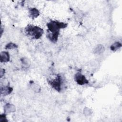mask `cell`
<instances>
[{"label": "cell", "instance_id": "6da1fadb", "mask_svg": "<svg viewBox=\"0 0 122 122\" xmlns=\"http://www.w3.org/2000/svg\"><path fill=\"white\" fill-rule=\"evenodd\" d=\"M67 24L58 21H51L47 24L48 31V37L52 42H56L59 35L60 30L64 29L67 26Z\"/></svg>", "mask_w": 122, "mask_h": 122}, {"label": "cell", "instance_id": "2e32d148", "mask_svg": "<svg viewBox=\"0 0 122 122\" xmlns=\"http://www.w3.org/2000/svg\"><path fill=\"white\" fill-rule=\"evenodd\" d=\"M4 73H5V70L2 69V68H1L0 70V78H2L3 77V76L4 74Z\"/></svg>", "mask_w": 122, "mask_h": 122}, {"label": "cell", "instance_id": "5b68a950", "mask_svg": "<svg viewBox=\"0 0 122 122\" xmlns=\"http://www.w3.org/2000/svg\"><path fill=\"white\" fill-rule=\"evenodd\" d=\"M10 57L7 51H2L0 54V61L1 62H7L10 61Z\"/></svg>", "mask_w": 122, "mask_h": 122}, {"label": "cell", "instance_id": "ba28073f", "mask_svg": "<svg viewBox=\"0 0 122 122\" xmlns=\"http://www.w3.org/2000/svg\"><path fill=\"white\" fill-rule=\"evenodd\" d=\"M29 14H30V17L32 19H34V18H36L39 16L40 12L38 10H37L36 8H32L30 10Z\"/></svg>", "mask_w": 122, "mask_h": 122}, {"label": "cell", "instance_id": "9a60e30c", "mask_svg": "<svg viewBox=\"0 0 122 122\" xmlns=\"http://www.w3.org/2000/svg\"><path fill=\"white\" fill-rule=\"evenodd\" d=\"M0 122H7V120L6 119V115L5 114H1L0 117Z\"/></svg>", "mask_w": 122, "mask_h": 122}, {"label": "cell", "instance_id": "7c38bea8", "mask_svg": "<svg viewBox=\"0 0 122 122\" xmlns=\"http://www.w3.org/2000/svg\"><path fill=\"white\" fill-rule=\"evenodd\" d=\"M30 87L32 90L36 92H39L41 91V87L37 84L34 83H31L30 84Z\"/></svg>", "mask_w": 122, "mask_h": 122}, {"label": "cell", "instance_id": "277c9868", "mask_svg": "<svg viewBox=\"0 0 122 122\" xmlns=\"http://www.w3.org/2000/svg\"><path fill=\"white\" fill-rule=\"evenodd\" d=\"M74 79L76 82L79 85H83L84 84H87L89 82L85 76L80 72H78L75 75Z\"/></svg>", "mask_w": 122, "mask_h": 122}, {"label": "cell", "instance_id": "8fae6325", "mask_svg": "<svg viewBox=\"0 0 122 122\" xmlns=\"http://www.w3.org/2000/svg\"><path fill=\"white\" fill-rule=\"evenodd\" d=\"M122 47V44L120 42L117 41L113 43L110 47V49L112 51H116Z\"/></svg>", "mask_w": 122, "mask_h": 122}, {"label": "cell", "instance_id": "4fadbf2b", "mask_svg": "<svg viewBox=\"0 0 122 122\" xmlns=\"http://www.w3.org/2000/svg\"><path fill=\"white\" fill-rule=\"evenodd\" d=\"M17 48H18L17 45L12 42H10L8 43L5 47V49H16Z\"/></svg>", "mask_w": 122, "mask_h": 122}, {"label": "cell", "instance_id": "5bb4252c", "mask_svg": "<svg viewBox=\"0 0 122 122\" xmlns=\"http://www.w3.org/2000/svg\"><path fill=\"white\" fill-rule=\"evenodd\" d=\"M92 110L88 107H85L83 109V113L85 116H90L92 114Z\"/></svg>", "mask_w": 122, "mask_h": 122}, {"label": "cell", "instance_id": "30bf717a", "mask_svg": "<svg viewBox=\"0 0 122 122\" xmlns=\"http://www.w3.org/2000/svg\"><path fill=\"white\" fill-rule=\"evenodd\" d=\"M20 61L22 63V64L25 68H28L30 65V61L28 58L27 57H22L20 59Z\"/></svg>", "mask_w": 122, "mask_h": 122}, {"label": "cell", "instance_id": "3957f363", "mask_svg": "<svg viewBox=\"0 0 122 122\" xmlns=\"http://www.w3.org/2000/svg\"><path fill=\"white\" fill-rule=\"evenodd\" d=\"M49 83L56 90L60 92L61 90L62 80L61 75H57L56 78L54 79L49 80Z\"/></svg>", "mask_w": 122, "mask_h": 122}, {"label": "cell", "instance_id": "52a82bcc", "mask_svg": "<svg viewBox=\"0 0 122 122\" xmlns=\"http://www.w3.org/2000/svg\"><path fill=\"white\" fill-rule=\"evenodd\" d=\"M4 110L5 113L13 112L16 111V107L13 104L7 103L4 106Z\"/></svg>", "mask_w": 122, "mask_h": 122}, {"label": "cell", "instance_id": "9c48e42d", "mask_svg": "<svg viewBox=\"0 0 122 122\" xmlns=\"http://www.w3.org/2000/svg\"><path fill=\"white\" fill-rule=\"evenodd\" d=\"M104 47L101 44L98 45L94 50V52L97 54H100L104 51Z\"/></svg>", "mask_w": 122, "mask_h": 122}, {"label": "cell", "instance_id": "8992f818", "mask_svg": "<svg viewBox=\"0 0 122 122\" xmlns=\"http://www.w3.org/2000/svg\"><path fill=\"white\" fill-rule=\"evenodd\" d=\"M13 91L12 87H10L9 86H4L1 88L0 92L1 94L4 96H6L10 94Z\"/></svg>", "mask_w": 122, "mask_h": 122}, {"label": "cell", "instance_id": "7a4b0ae2", "mask_svg": "<svg viewBox=\"0 0 122 122\" xmlns=\"http://www.w3.org/2000/svg\"><path fill=\"white\" fill-rule=\"evenodd\" d=\"M26 31L27 34L35 39H39L43 33V30L41 28L33 25L28 26L26 28Z\"/></svg>", "mask_w": 122, "mask_h": 122}]
</instances>
